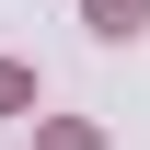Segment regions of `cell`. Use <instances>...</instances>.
<instances>
[{
    "label": "cell",
    "instance_id": "cell-1",
    "mask_svg": "<svg viewBox=\"0 0 150 150\" xmlns=\"http://www.w3.org/2000/svg\"><path fill=\"white\" fill-rule=\"evenodd\" d=\"M150 23V0H93V35H139Z\"/></svg>",
    "mask_w": 150,
    "mask_h": 150
},
{
    "label": "cell",
    "instance_id": "cell-2",
    "mask_svg": "<svg viewBox=\"0 0 150 150\" xmlns=\"http://www.w3.org/2000/svg\"><path fill=\"white\" fill-rule=\"evenodd\" d=\"M35 104V69H12V58H0V115H23Z\"/></svg>",
    "mask_w": 150,
    "mask_h": 150
},
{
    "label": "cell",
    "instance_id": "cell-3",
    "mask_svg": "<svg viewBox=\"0 0 150 150\" xmlns=\"http://www.w3.org/2000/svg\"><path fill=\"white\" fill-rule=\"evenodd\" d=\"M35 150H104V139H93V127H69V115H58V127H46Z\"/></svg>",
    "mask_w": 150,
    "mask_h": 150
}]
</instances>
